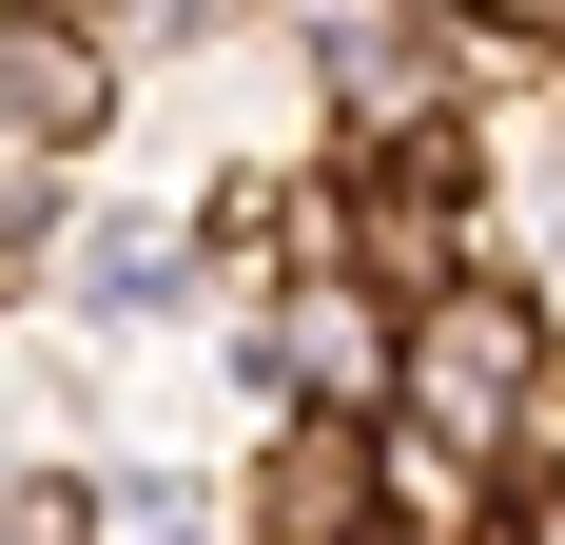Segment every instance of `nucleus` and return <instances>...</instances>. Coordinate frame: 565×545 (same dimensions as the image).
<instances>
[{"mask_svg": "<svg viewBox=\"0 0 565 545\" xmlns=\"http://www.w3.org/2000/svg\"><path fill=\"white\" fill-rule=\"evenodd\" d=\"M274 40L312 78L332 157H391V137H449L468 117V20L449 0H274Z\"/></svg>", "mask_w": 565, "mask_h": 545, "instance_id": "f257e3e1", "label": "nucleus"}, {"mask_svg": "<svg viewBox=\"0 0 565 545\" xmlns=\"http://www.w3.org/2000/svg\"><path fill=\"white\" fill-rule=\"evenodd\" d=\"M546 371H565V292L526 254H488V272H449V292H409V389L391 409H429V429H468L508 468L526 409H546Z\"/></svg>", "mask_w": 565, "mask_h": 545, "instance_id": "f03ea898", "label": "nucleus"}, {"mask_svg": "<svg viewBox=\"0 0 565 545\" xmlns=\"http://www.w3.org/2000/svg\"><path fill=\"white\" fill-rule=\"evenodd\" d=\"M234 351H254L274 409H391L409 389V292H371L351 254H292L274 292L234 312Z\"/></svg>", "mask_w": 565, "mask_h": 545, "instance_id": "7ed1b4c3", "label": "nucleus"}, {"mask_svg": "<svg viewBox=\"0 0 565 545\" xmlns=\"http://www.w3.org/2000/svg\"><path fill=\"white\" fill-rule=\"evenodd\" d=\"M234 526H254V545H371V526H391V506H371V409H254Z\"/></svg>", "mask_w": 565, "mask_h": 545, "instance_id": "20e7f679", "label": "nucleus"}, {"mask_svg": "<svg viewBox=\"0 0 565 545\" xmlns=\"http://www.w3.org/2000/svg\"><path fill=\"white\" fill-rule=\"evenodd\" d=\"M371 506H391L409 545H488L508 526V468L468 429H429V409H371Z\"/></svg>", "mask_w": 565, "mask_h": 545, "instance_id": "39448f33", "label": "nucleus"}, {"mask_svg": "<svg viewBox=\"0 0 565 545\" xmlns=\"http://www.w3.org/2000/svg\"><path fill=\"white\" fill-rule=\"evenodd\" d=\"M98 545H254V526H234V468L117 448V468H98Z\"/></svg>", "mask_w": 565, "mask_h": 545, "instance_id": "423d86ee", "label": "nucleus"}, {"mask_svg": "<svg viewBox=\"0 0 565 545\" xmlns=\"http://www.w3.org/2000/svg\"><path fill=\"white\" fill-rule=\"evenodd\" d=\"M254 20H274V0H98V40L137 58V78H157V58H215V40H254Z\"/></svg>", "mask_w": 565, "mask_h": 545, "instance_id": "0eeeda50", "label": "nucleus"}, {"mask_svg": "<svg viewBox=\"0 0 565 545\" xmlns=\"http://www.w3.org/2000/svg\"><path fill=\"white\" fill-rule=\"evenodd\" d=\"M0 545H98V468H0Z\"/></svg>", "mask_w": 565, "mask_h": 545, "instance_id": "6e6552de", "label": "nucleus"}, {"mask_svg": "<svg viewBox=\"0 0 565 545\" xmlns=\"http://www.w3.org/2000/svg\"><path fill=\"white\" fill-rule=\"evenodd\" d=\"M508 545H565V468H546V488H508Z\"/></svg>", "mask_w": 565, "mask_h": 545, "instance_id": "1a4fd4ad", "label": "nucleus"}, {"mask_svg": "<svg viewBox=\"0 0 565 545\" xmlns=\"http://www.w3.org/2000/svg\"><path fill=\"white\" fill-rule=\"evenodd\" d=\"M488 40H546L565 58V0H488Z\"/></svg>", "mask_w": 565, "mask_h": 545, "instance_id": "9d476101", "label": "nucleus"}, {"mask_svg": "<svg viewBox=\"0 0 565 545\" xmlns=\"http://www.w3.org/2000/svg\"><path fill=\"white\" fill-rule=\"evenodd\" d=\"M371 545H409V526H371ZM488 545H508V526H488Z\"/></svg>", "mask_w": 565, "mask_h": 545, "instance_id": "9b49d317", "label": "nucleus"}, {"mask_svg": "<svg viewBox=\"0 0 565 545\" xmlns=\"http://www.w3.org/2000/svg\"><path fill=\"white\" fill-rule=\"evenodd\" d=\"M449 20H488V0H449Z\"/></svg>", "mask_w": 565, "mask_h": 545, "instance_id": "f8f14e48", "label": "nucleus"}]
</instances>
